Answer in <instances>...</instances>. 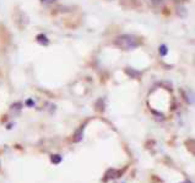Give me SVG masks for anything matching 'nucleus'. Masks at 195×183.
Masks as SVG:
<instances>
[{"mask_svg":"<svg viewBox=\"0 0 195 183\" xmlns=\"http://www.w3.org/2000/svg\"><path fill=\"white\" fill-rule=\"evenodd\" d=\"M160 53H161V55H166L167 54V48H166V45H161V49H160Z\"/></svg>","mask_w":195,"mask_h":183,"instance_id":"2","label":"nucleus"},{"mask_svg":"<svg viewBox=\"0 0 195 183\" xmlns=\"http://www.w3.org/2000/svg\"><path fill=\"white\" fill-rule=\"evenodd\" d=\"M38 40L39 41H43V44H48V40L44 36H38Z\"/></svg>","mask_w":195,"mask_h":183,"instance_id":"3","label":"nucleus"},{"mask_svg":"<svg viewBox=\"0 0 195 183\" xmlns=\"http://www.w3.org/2000/svg\"><path fill=\"white\" fill-rule=\"evenodd\" d=\"M27 105H33V100H27Z\"/></svg>","mask_w":195,"mask_h":183,"instance_id":"4","label":"nucleus"},{"mask_svg":"<svg viewBox=\"0 0 195 183\" xmlns=\"http://www.w3.org/2000/svg\"><path fill=\"white\" fill-rule=\"evenodd\" d=\"M116 44L120 46L123 50H131L139 45V39L131 34H123L117 38Z\"/></svg>","mask_w":195,"mask_h":183,"instance_id":"1","label":"nucleus"}]
</instances>
